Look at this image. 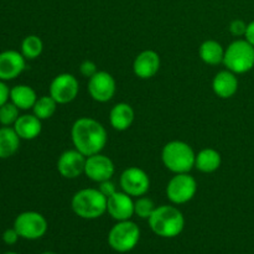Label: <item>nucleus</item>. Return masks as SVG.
<instances>
[{
    "label": "nucleus",
    "mask_w": 254,
    "mask_h": 254,
    "mask_svg": "<svg viewBox=\"0 0 254 254\" xmlns=\"http://www.w3.org/2000/svg\"><path fill=\"white\" fill-rule=\"evenodd\" d=\"M71 139L74 149L91 156L102 153L108 141V134L103 124L89 117H82L73 123L71 128Z\"/></svg>",
    "instance_id": "nucleus-1"
},
{
    "label": "nucleus",
    "mask_w": 254,
    "mask_h": 254,
    "mask_svg": "<svg viewBox=\"0 0 254 254\" xmlns=\"http://www.w3.org/2000/svg\"><path fill=\"white\" fill-rule=\"evenodd\" d=\"M148 221L151 231L163 238L178 237L185 227L183 212L171 205L158 206Z\"/></svg>",
    "instance_id": "nucleus-2"
},
{
    "label": "nucleus",
    "mask_w": 254,
    "mask_h": 254,
    "mask_svg": "<svg viewBox=\"0 0 254 254\" xmlns=\"http://www.w3.org/2000/svg\"><path fill=\"white\" fill-rule=\"evenodd\" d=\"M196 153L192 146L183 140H171L161 150L164 166L174 174L190 173L195 168Z\"/></svg>",
    "instance_id": "nucleus-3"
},
{
    "label": "nucleus",
    "mask_w": 254,
    "mask_h": 254,
    "mask_svg": "<svg viewBox=\"0 0 254 254\" xmlns=\"http://www.w3.org/2000/svg\"><path fill=\"white\" fill-rule=\"evenodd\" d=\"M72 211L84 220H96L107 212V197L98 189H82L71 200Z\"/></svg>",
    "instance_id": "nucleus-4"
},
{
    "label": "nucleus",
    "mask_w": 254,
    "mask_h": 254,
    "mask_svg": "<svg viewBox=\"0 0 254 254\" xmlns=\"http://www.w3.org/2000/svg\"><path fill=\"white\" fill-rule=\"evenodd\" d=\"M223 64L236 74H243L254 68V47L246 39H237L225 50Z\"/></svg>",
    "instance_id": "nucleus-5"
},
{
    "label": "nucleus",
    "mask_w": 254,
    "mask_h": 254,
    "mask_svg": "<svg viewBox=\"0 0 254 254\" xmlns=\"http://www.w3.org/2000/svg\"><path fill=\"white\" fill-rule=\"evenodd\" d=\"M140 240V228L130 220L118 221L108 233V243L116 252L127 253L134 250Z\"/></svg>",
    "instance_id": "nucleus-6"
},
{
    "label": "nucleus",
    "mask_w": 254,
    "mask_h": 254,
    "mask_svg": "<svg viewBox=\"0 0 254 254\" xmlns=\"http://www.w3.org/2000/svg\"><path fill=\"white\" fill-rule=\"evenodd\" d=\"M197 192V181L189 173L175 174L166 186V196L174 205H184L192 200Z\"/></svg>",
    "instance_id": "nucleus-7"
},
{
    "label": "nucleus",
    "mask_w": 254,
    "mask_h": 254,
    "mask_svg": "<svg viewBox=\"0 0 254 254\" xmlns=\"http://www.w3.org/2000/svg\"><path fill=\"white\" fill-rule=\"evenodd\" d=\"M47 221L41 213L35 211H25L17 215L14 221V228L19 236L25 240H39L46 233Z\"/></svg>",
    "instance_id": "nucleus-8"
},
{
    "label": "nucleus",
    "mask_w": 254,
    "mask_h": 254,
    "mask_svg": "<svg viewBox=\"0 0 254 254\" xmlns=\"http://www.w3.org/2000/svg\"><path fill=\"white\" fill-rule=\"evenodd\" d=\"M119 185L122 191L130 195L131 197L144 196L150 189V179L149 175L138 166H130L121 174Z\"/></svg>",
    "instance_id": "nucleus-9"
},
{
    "label": "nucleus",
    "mask_w": 254,
    "mask_h": 254,
    "mask_svg": "<svg viewBox=\"0 0 254 254\" xmlns=\"http://www.w3.org/2000/svg\"><path fill=\"white\" fill-rule=\"evenodd\" d=\"M79 92L78 79L72 73H60L50 84V96L59 104L71 103Z\"/></svg>",
    "instance_id": "nucleus-10"
},
{
    "label": "nucleus",
    "mask_w": 254,
    "mask_h": 254,
    "mask_svg": "<svg viewBox=\"0 0 254 254\" xmlns=\"http://www.w3.org/2000/svg\"><path fill=\"white\" fill-rule=\"evenodd\" d=\"M88 93L92 99L99 103L109 102L117 92V82L107 71H98L88 78Z\"/></svg>",
    "instance_id": "nucleus-11"
},
{
    "label": "nucleus",
    "mask_w": 254,
    "mask_h": 254,
    "mask_svg": "<svg viewBox=\"0 0 254 254\" xmlns=\"http://www.w3.org/2000/svg\"><path fill=\"white\" fill-rule=\"evenodd\" d=\"M116 173V166L113 160L109 156L103 155L102 153L87 156L86 166H84V175L94 183L111 180Z\"/></svg>",
    "instance_id": "nucleus-12"
},
{
    "label": "nucleus",
    "mask_w": 254,
    "mask_h": 254,
    "mask_svg": "<svg viewBox=\"0 0 254 254\" xmlns=\"http://www.w3.org/2000/svg\"><path fill=\"white\" fill-rule=\"evenodd\" d=\"M86 159L83 154L79 153L77 149H69L64 151L57 160V171L64 179H77L84 174Z\"/></svg>",
    "instance_id": "nucleus-13"
},
{
    "label": "nucleus",
    "mask_w": 254,
    "mask_h": 254,
    "mask_svg": "<svg viewBox=\"0 0 254 254\" xmlns=\"http://www.w3.org/2000/svg\"><path fill=\"white\" fill-rule=\"evenodd\" d=\"M26 68V59L21 52L6 50L0 52V79L11 81L17 78Z\"/></svg>",
    "instance_id": "nucleus-14"
},
{
    "label": "nucleus",
    "mask_w": 254,
    "mask_h": 254,
    "mask_svg": "<svg viewBox=\"0 0 254 254\" xmlns=\"http://www.w3.org/2000/svg\"><path fill=\"white\" fill-rule=\"evenodd\" d=\"M107 212L116 221L130 220L134 215L133 197L124 191H117L107 198Z\"/></svg>",
    "instance_id": "nucleus-15"
},
{
    "label": "nucleus",
    "mask_w": 254,
    "mask_h": 254,
    "mask_svg": "<svg viewBox=\"0 0 254 254\" xmlns=\"http://www.w3.org/2000/svg\"><path fill=\"white\" fill-rule=\"evenodd\" d=\"M160 69V56L154 50H144L134 59L133 72L141 79H149Z\"/></svg>",
    "instance_id": "nucleus-16"
},
{
    "label": "nucleus",
    "mask_w": 254,
    "mask_h": 254,
    "mask_svg": "<svg viewBox=\"0 0 254 254\" xmlns=\"http://www.w3.org/2000/svg\"><path fill=\"white\" fill-rule=\"evenodd\" d=\"M238 84L240 82L237 74L226 68L215 74L212 79V91L220 98L228 99L237 93Z\"/></svg>",
    "instance_id": "nucleus-17"
},
{
    "label": "nucleus",
    "mask_w": 254,
    "mask_h": 254,
    "mask_svg": "<svg viewBox=\"0 0 254 254\" xmlns=\"http://www.w3.org/2000/svg\"><path fill=\"white\" fill-rule=\"evenodd\" d=\"M135 118V112L130 104L121 102L113 106L109 112V123L117 131L128 130Z\"/></svg>",
    "instance_id": "nucleus-18"
},
{
    "label": "nucleus",
    "mask_w": 254,
    "mask_h": 254,
    "mask_svg": "<svg viewBox=\"0 0 254 254\" xmlns=\"http://www.w3.org/2000/svg\"><path fill=\"white\" fill-rule=\"evenodd\" d=\"M12 128L22 140H34L41 134L42 121L37 118L34 113L22 114L17 118Z\"/></svg>",
    "instance_id": "nucleus-19"
},
{
    "label": "nucleus",
    "mask_w": 254,
    "mask_h": 254,
    "mask_svg": "<svg viewBox=\"0 0 254 254\" xmlns=\"http://www.w3.org/2000/svg\"><path fill=\"white\" fill-rule=\"evenodd\" d=\"M221 164H222V156H221L220 151H217L216 149L205 148L196 154L195 168L200 173H215L220 169Z\"/></svg>",
    "instance_id": "nucleus-20"
},
{
    "label": "nucleus",
    "mask_w": 254,
    "mask_h": 254,
    "mask_svg": "<svg viewBox=\"0 0 254 254\" xmlns=\"http://www.w3.org/2000/svg\"><path fill=\"white\" fill-rule=\"evenodd\" d=\"M37 101V94L32 87L27 84H17L10 89V102L14 103L20 111L32 109Z\"/></svg>",
    "instance_id": "nucleus-21"
},
{
    "label": "nucleus",
    "mask_w": 254,
    "mask_h": 254,
    "mask_svg": "<svg viewBox=\"0 0 254 254\" xmlns=\"http://www.w3.org/2000/svg\"><path fill=\"white\" fill-rule=\"evenodd\" d=\"M20 136L11 127L0 128V159H9L20 148Z\"/></svg>",
    "instance_id": "nucleus-22"
},
{
    "label": "nucleus",
    "mask_w": 254,
    "mask_h": 254,
    "mask_svg": "<svg viewBox=\"0 0 254 254\" xmlns=\"http://www.w3.org/2000/svg\"><path fill=\"white\" fill-rule=\"evenodd\" d=\"M225 47L216 40H206L201 44L198 49L200 59L210 66L223 64V57H225Z\"/></svg>",
    "instance_id": "nucleus-23"
},
{
    "label": "nucleus",
    "mask_w": 254,
    "mask_h": 254,
    "mask_svg": "<svg viewBox=\"0 0 254 254\" xmlns=\"http://www.w3.org/2000/svg\"><path fill=\"white\" fill-rule=\"evenodd\" d=\"M57 106H59V103L50 94L49 96H42L37 98L36 103L32 107V112L39 119L46 121L56 113Z\"/></svg>",
    "instance_id": "nucleus-24"
},
{
    "label": "nucleus",
    "mask_w": 254,
    "mask_h": 254,
    "mask_svg": "<svg viewBox=\"0 0 254 254\" xmlns=\"http://www.w3.org/2000/svg\"><path fill=\"white\" fill-rule=\"evenodd\" d=\"M44 51V42L37 35H29L21 42L20 52L26 60H35L41 56Z\"/></svg>",
    "instance_id": "nucleus-25"
},
{
    "label": "nucleus",
    "mask_w": 254,
    "mask_h": 254,
    "mask_svg": "<svg viewBox=\"0 0 254 254\" xmlns=\"http://www.w3.org/2000/svg\"><path fill=\"white\" fill-rule=\"evenodd\" d=\"M156 206L154 201L146 196H140L134 201V215L138 216L139 218H143V220H149Z\"/></svg>",
    "instance_id": "nucleus-26"
},
{
    "label": "nucleus",
    "mask_w": 254,
    "mask_h": 254,
    "mask_svg": "<svg viewBox=\"0 0 254 254\" xmlns=\"http://www.w3.org/2000/svg\"><path fill=\"white\" fill-rule=\"evenodd\" d=\"M20 109L11 102H6L4 106L0 107V124L2 127L14 126L15 122L20 117Z\"/></svg>",
    "instance_id": "nucleus-27"
},
{
    "label": "nucleus",
    "mask_w": 254,
    "mask_h": 254,
    "mask_svg": "<svg viewBox=\"0 0 254 254\" xmlns=\"http://www.w3.org/2000/svg\"><path fill=\"white\" fill-rule=\"evenodd\" d=\"M247 25L246 21H243L242 19H235L231 21L228 30H230L231 35H233L235 37H245L246 31H247Z\"/></svg>",
    "instance_id": "nucleus-28"
},
{
    "label": "nucleus",
    "mask_w": 254,
    "mask_h": 254,
    "mask_svg": "<svg viewBox=\"0 0 254 254\" xmlns=\"http://www.w3.org/2000/svg\"><path fill=\"white\" fill-rule=\"evenodd\" d=\"M79 72H81L82 76L86 77V78H91L92 76H94V74L98 72V69H97V64H94L93 61L86 60V61L82 62L81 66H79Z\"/></svg>",
    "instance_id": "nucleus-29"
},
{
    "label": "nucleus",
    "mask_w": 254,
    "mask_h": 254,
    "mask_svg": "<svg viewBox=\"0 0 254 254\" xmlns=\"http://www.w3.org/2000/svg\"><path fill=\"white\" fill-rule=\"evenodd\" d=\"M98 190L101 191V192L103 193L107 198H108L109 196L114 195V193L118 191V189H117V185L113 183V181H112V179H111V180H106V181H102V183H99Z\"/></svg>",
    "instance_id": "nucleus-30"
},
{
    "label": "nucleus",
    "mask_w": 254,
    "mask_h": 254,
    "mask_svg": "<svg viewBox=\"0 0 254 254\" xmlns=\"http://www.w3.org/2000/svg\"><path fill=\"white\" fill-rule=\"evenodd\" d=\"M20 238L19 233L16 232V230H15L14 227L12 228H7L6 231H5L4 233H2V241H4L6 245L9 246H12L15 245V243L17 242V240Z\"/></svg>",
    "instance_id": "nucleus-31"
},
{
    "label": "nucleus",
    "mask_w": 254,
    "mask_h": 254,
    "mask_svg": "<svg viewBox=\"0 0 254 254\" xmlns=\"http://www.w3.org/2000/svg\"><path fill=\"white\" fill-rule=\"evenodd\" d=\"M10 99V89L6 86L5 81L0 79V107L4 106L6 102H9Z\"/></svg>",
    "instance_id": "nucleus-32"
},
{
    "label": "nucleus",
    "mask_w": 254,
    "mask_h": 254,
    "mask_svg": "<svg viewBox=\"0 0 254 254\" xmlns=\"http://www.w3.org/2000/svg\"><path fill=\"white\" fill-rule=\"evenodd\" d=\"M245 39L254 47V20L247 25V31H246Z\"/></svg>",
    "instance_id": "nucleus-33"
},
{
    "label": "nucleus",
    "mask_w": 254,
    "mask_h": 254,
    "mask_svg": "<svg viewBox=\"0 0 254 254\" xmlns=\"http://www.w3.org/2000/svg\"><path fill=\"white\" fill-rule=\"evenodd\" d=\"M41 254H57V253H55V252H44V253H41Z\"/></svg>",
    "instance_id": "nucleus-34"
},
{
    "label": "nucleus",
    "mask_w": 254,
    "mask_h": 254,
    "mask_svg": "<svg viewBox=\"0 0 254 254\" xmlns=\"http://www.w3.org/2000/svg\"><path fill=\"white\" fill-rule=\"evenodd\" d=\"M4 254H17V253H15V252H7V253H4Z\"/></svg>",
    "instance_id": "nucleus-35"
}]
</instances>
